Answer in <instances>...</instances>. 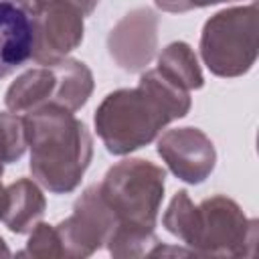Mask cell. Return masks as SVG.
Masks as SVG:
<instances>
[{
    "mask_svg": "<svg viewBox=\"0 0 259 259\" xmlns=\"http://www.w3.org/2000/svg\"><path fill=\"white\" fill-rule=\"evenodd\" d=\"M190 111V93L162 75L146 71L138 87L105 95L95 109V130L109 154L125 156L148 146L174 119Z\"/></svg>",
    "mask_w": 259,
    "mask_h": 259,
    "instance_id": "6da1fadb",
    "label": "cell"
},
{
    "mask_svg": "<svg viewBox=\"0 0 259 259\" xmlns=\"http://www.w3.org/2000/svg\"><path fill=\"white\" fill-rule=\"evenodd\" d=\"M32 178L49 192H73L93 158V138L73 111L45 105L24 115Z\"/></svg>",
    "mask_w": 259,
    "mask_h": 259,
    "instance_id": "7a4b0ae2",
    "label": "cell"
},
{
    "mask_svg": "<svg viewBox=\"0 0 259 259\" xmlns=\"http://www.w3.org/2000/svg\"><path fill=\"white\" fill-rule=\"evenodd\" d=\"M162 223L194 255L253 257L257 251V221L247 219L241 206L223 194L192 204L186 190L170 200Z\"/></svg>",
    "mask_w": 259,
    "mask_h": 259,
    "instance_id": "3957f363",
    "label": "cell"
},
{
    "mask_svg": "<svg viewBox=\"0 0 259 259\" xmlns=\"http://www.w3.org/2000/svg\"><path fill=\"white\" fill-rule=\"evenodd\" d=\"M97 186L117 219L115 231L154 233L166 186V172L160 166L127 158L113 164Z\"/></svg>",
    "mask_w": 259,
    "mask_h": 259,
    "instance_id": "277c9868",
    "label": "cell"
},
{
    "mask_svg": "<svg viewBox=\"0 0 259 259\" xmlns=\"http://www.w3.org/2000/svg\"><path fill=\"white\" fill-rule=\"evenodd\" d=\"M93 93V75L77 59L55 63L22 73L6 91V107L14 113H28L45 105H59L69 111L81 109Z\"/></svg>",
    "mask_w": 259,
    "mask_h": 259,
    "instance_id": "5b68a950",
    "label": "cell"
},
{
    "mask_svg": "<svg viewBox=\"0 0 259 259\" xmlns=\"http://www.w3.org/2000/svg\"><path fill=\"white\" fill-rule=\"evenodd\" d=\"M257 4L225 8L204 22L200 55L217 77H241L257 59Z\"/></svg>",
    "mask_w": 259,
    "mask_h": 259,
    "instance_id": "8992f818",
    "label": "cell"
},
{
    "mask_svg": "<svg viewBox=\"0 0 259 259\" xmlns=\"http://www.w3.org/2000/svg\"><path fill=\"white\" fill-rule=\"evenodd\" d=\"M32 55L38 65L65 59L83 42V12L69 0H42L30 12Z\"/></svg>",
    "mask_w": 259,
    "mask_h": 259,
    "instance_id": "52a82bcc",
    "label": "cell"
},
{
    "mask_svg": "<svg viewBox=\"0 0 259 259\" xmlns=\"http://www.w3.org/2000/svg\"><path fill=\"white\" fill-rule=\"evenodd\" d=\"M117 227L113 210L103 200L99 186H89L73 204V214L55 229L65 257H89L101 249Z\"/></svg>",
    "mask_w": 259,
    "mask_h": 259,
    "instance_id": "ba28073f",
    "label": "cell"
},
{
    "mask_svg": "<svg viewBox=\"0 0 259 259\" xmlns=\"http://www.w3.org/2000/svg\"><path fill=\"white\" fill-rule=\"evenodd\" d=\"M158 154L172 174L188 184L204 182L217 164V152L210 138L198 127H176L162 134Z\"/></svg>",
    "mask_w": 259,
    "mask_h": 259,
    "instance_id": "9c48e42d",
    "label": "cell"
},
{
    "mask_svg": "<svg viewBox=\"0 0 259 259\" xmlns=\"http://www.w3.org/2000/svg\"><path fill=\"white\" fill-rule=\"evenodd\" d=\"M107 49L111 59L127 73H140L156 57L158 16L150 8L127 12L109 32Z\"/></svg>",
    "mask_w": 259,
    "mask_h": 259,
    "instance_id": "30bf717a",
    "label": "cell"
},
{
    "mask_svg": "<svg viewBox=\"0 0 259 259\" xmlns=\"http://www.w3.org/2000/svg\"><path fill=\"white\" fill-rule=\"evenodd\" d=\"M32 55L30 14L12 0H0V79L22 67Z\"/></svg>",
    "mask_w": 259,
    "mask_h": 259,
    "instance_id": "8fae6325",
    "label": "cell"
},
{
    "mask_svg": "<svg viewBox=\"0 0 259 259\" xmlns=\"http://www.w3.org/2000/svg\"><path fill=\"white\" fill-rule=\"evenodd\" d=\"M45 208L47 200L42 190L30 178H18L6 188V206L0 221L16 235L30 233L45 214Z\"/></svg>",
    "mask_w": 259,
    "mask_h": 259,
    "instance_id": "7c38bea8",
    "label": "cell"
},
{
    "mask_svg": "<svg viewBox=\"0 0 259 259\" xmlns=\"http://www.w3.org/2000/svg\"><path fill=\"white\" fill-rule=\"evenodd\" d=\"M162 75H166L170 81H174L176 85L184 87L186 91L192 89H200L204 85V77L198 65V59L194 55V51L182 42H170L158 57V67H156Z\"/></svg>",
    "mask_w": 259,
    "mask_h": 259,
    "instance_id": "4fadbf2b",
    "label": "cell"
},
{
    "mask_svg": "<svg viewBox=\"0 0 259 259\" xmlns=\"http://www.w3.org/2000/svg\"><path fill=\"white\" fill-rule=\"evenodd\" d=\"M28 148L24 117L0 111V162H16Z\"/></svg>",
    "mask_w": 259,
    "mask_h": 259,
    "instance_id": "5bb4252c",
    "label": "cell"
},
{
    "mask_svg": "<svg viewBox=\"0 0 259 259\" xmlns=\"http://www.w3.org/2000/svg\"><path fill=\"white\" fill-rule=\"evenodd\" d=\"M22 257H40V259H53V257H65L61 239L57 235V229L47 223H36L30 231V239L26 243V249L20 251Z\"/></svg>",
    "mask_w": 259,
    "mask_h": 259,
    "instance_id": "9a60e30c",
    "label": "cell"
},
{
    "mask_svg": "<svg viewBox=\"0 0 259 259\" xmlns=\"http://www.w3.org/2000/svg\"><path fill=\"white\" fill-rule=\"evenodd\" d=\"M221 2H231V0H154V4L164 10V12H188L192 8H204V6H212V4H221Z\"/></svg>",
    "mask_w": 259,
    "mask_h": 259,
    "instance_id": "2e32d148",
    "label": "cell"
},
{
    "mask_svg": "<svg viewBox=\"0 0 259 259\" xmlns=\"http://www.w3.org/2000/svg\"><path fill=\"white\" fill-rule=\"evenodd\" d=\"M69 2H73L85 16H89L93 10H95V6H97V2L99 0H69Z\"/></svg>",
    "mask_w": 259,
    "mask_h": 259,
    "instance_id": "e0dca14e",
    "label": "cell"
},
{
    "mask_svg": "<svg viewBox=\"0 0 259 259\" xmlns=\"http://www.w3.org/2000/svg\"><path fill=\"white\" fill-rule=\"evenodd\" d=\"M2 162H0V219H2V212H4V206H6V188L2 186Z\"/></svg>",
    "mask_w": 259,
    "mask_h": 259,
    "instance_id": "ac0fdd59",
    "label": "cell"
},
{
    "mask_svg": "<svg viewBox=\"0 0 259 259\" xmlns=\"http://www.w3.org/2000/svg\"><path fill=\"white\" fill-rule=\"evenodd\" d=\"M12 2H14V4H18L20 8H24L26 12H30V10H32L36 4H40L42 0H12Z\"/></svg>",
    "mask_w": 259,
    "mask_h": 259,
    "instance_id": "d6986e66",
    "label": "cell"
},
{
    "mask_svg": "<svg viewBox=\"0 0 259 259\" xmlns=\"http://www.w3.org/2000/svg\"><path fill=\"white\" fill-rule=\"evenodd\" d=\"M0 257H10V249L6 247V243H4L2 237H0Z\"/></svg>",
    "mask_w": 259,
    "mask_h": 259,
    "instance_id": "ffe728a7",
    "label": "cell"
}]
</instances>
